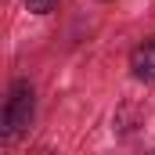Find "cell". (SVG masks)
<instances>
[{
    "label": "cell",
    "instance_id": "obj_1",
    "mask_svg": "<svg viewBox=\"0 0 155 155\" xmlns=\"http://www.w3.org/2000/svg\"><path fill=\"white\" fill-rule=\"evenodd\" d=\"M33 116H36V90L29 79H15L7 90V101H4V112H0V141L11 144L22 134H29Z\"/></svg>",
    "mask_w": 155,
    "mask_h": 155
},
{
    "label": "cell",
    "instance_id": "obj_2",
    "mask_svg": "<svg viewBox=\"0 0 155 155\" xmlns=\"http://www.w3.org/2000/svg\"><path fill=\"white\" fill-rule=\"evenodd\" d=\"M130 76L137 83H155V36L141 40L130 51Z\"/></svg>",
    "mask_w": 155,
    "mask_h": 155
},
{
    "label": "cell",
    "instance_id": "obj_3",
    "mask_svg": "<svg viewBox=\"0 0 155 155\" xmlns=\"http://www.w3.org/2000/svg\"><path fill=\"white\" fill-rule=\"evenodd\" d=\"M58 4L61 0H25V11L29 15H51V11H58Z\"/></svg>",
    "mask_w": 155,
    "mask_h": 155
}]
</instances>
